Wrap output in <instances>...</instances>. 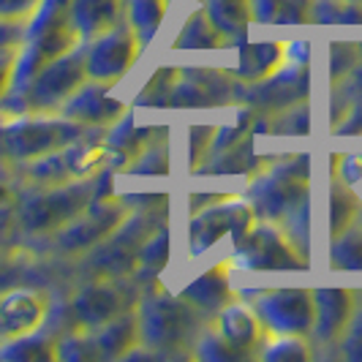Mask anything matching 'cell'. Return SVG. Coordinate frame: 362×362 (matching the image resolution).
<instances>
[{"label": "cell", "instance_id": "22", "mask_svg": "<svg viewBox=\"0 0 362 362\" xmlns=\"http://www.w3.org/2000/svg\"><path fill=\"white\" fill-rule=\"evenodd\" d=\"M332 264L341 270H362V232L354 223L335 237Z\"/></svg>", "mask_w": 362, "mask_h": 362}, {"label": "cell", "instance_id": "24", "mask_svg": "<svg viewBox=\"0 0 362 362\" xmlns=\"http://www.w3.org/2000/svg\"><path fill=\"white\" fill-rule=\"evenodd\" d=\"M262 357L264 360H308L310 346L303 341V335H275L262 351Z\"/></svg>", "mask_w": 362, "mask_h": 362}, {"label": "cell", "instance_id": "28", "mask_svg": "<svg viewBox=\"0 0 362 362\" xmlns=\"http://www.w3.org/2000/svg\"><path fill=\"white\" fill-rule=\"evenodd\" d=\"M28 19H0V52L3 49H19L25 41Z\"/></svg>", "mask_w": 362, "mask_h": 362}, {"label": "cell", "instance_id": "2", "mask_svg": "<svg viewBox=\"0 0 362 362\" xmlns=\"http://www.w3.org/2000/svg\"><path fill=\"white\" fill-rule=\"evenodd\" d=\"M136 319H139V344L166 346V349L185 344L197 327L194 308L169 294H147Z\"/></svg>", "mask_w": 362, "mask_h": 362}, {"label": "cell", "instance_id": "23", "mask_svg": "<svg viewBox=\"0 0 362 362\" xmlns=\"http://www.w3.org/2000/svg\"><path fill=\"white\" fill-rule=\"evenodd\" d=\"M221 30H218L216 25H213V19L207 17V11H199V14H194L191 22H188V28L182 30V38L177 41V47H185V49H191V47H218L221 44Z\"/></svg>", "mask_w": 362, "mask_h": 362}, {"label": "cell", "instance_id": "6", "mask_svg": "<svg viewBox=\"0 0 362 362\" xmlns=\"http://www.w3.org/2000/svg\"><path fill=\"white\" fill-rule=\"evenodd\" d=\"M254 197L256 213H264L267 218H286L300 202L308 199V158L278 166L272 175L256 182Z\"/></svg>", "mask_w": 362, "mask_h": 362}, {"label": "cell", "instance_id": "17", "mask_svg": "<svg viewBox=\"0 0 362 362\" xmlns=\"http://www.w3.org/2000/svg\"><path fill=\"white\" fill-rule=\"evenodd\" d=\"M163 11H166V0H123V17L134 28L142 47H147L156 38Z\"/></svg>", "mask_w": 362, "mask_h": 362}, {"label": "cell", "instance_id": "7", "mask_svg": "<svg viewBox=\"0 0 362 362\" xmlns=\"http://www.w3.org/2000/svg\"><path fill=\"white\" fill-rule=\"evenodd\" d=\"M237 262L248 270H300L305 267V259H300V251L291 245L286 235H281L272 226H256L240 240Z\"/></svg>", "mask_w": 362, "mask_h": 362}, {"label": "cell", "instance_id": "4", "mask_svg": "<svg viewBox=\"0 0 362 362\" xmlns=\"http://www.w3.org/2000/svg\"><path fill=\"white\" fill-rule=\"evenodd\" d=\"M142 44L134 28L123 17L104 36L88 41V79L95 82H117L136 63Z\"/></svg>", "mask_w": 362, "mask_h": 362}, {"label": "cell", "instance_id": "1", "mask_svg": "<svg viewBox=\"0 0 362 362\" xmlns=\"http://www.w3.org/2000/svg\"><path fill=\"white\" fill-rule=\"evenodd\" d=\"M88 82V41H79L74 49L49 60L44 69L33 74V79L19 93H8L0 107H14L0 115H22V112H49L63 107L74 93Z\"/></svg>", "mask_w": 362, "mask_h": 362}, {"label": "cell", "instance_id": "3", "mask_svg": "<svg viewBox=\"0 0 362 362\" xmlns=\"http://www.w3.org/2000/svg\"><path fill=\"white\" fill-rule=\"evenodd\" d=\"M254 310L272 335H310L316 305L308 289H275L256 297Z\"/></svg>", "mask_w": 362, "mask_h": 362}, {"label": "cell", "instance_id": "26", "mask_svg": "<svg viewBox=\"0 0 362 362\" xmlns=\"http://www.w3.org/2000/svg\"><path fill=\"white\" fill-rule=\"evenodd\" d=\"M166 251H169V232H166V229H158V235L156 237L150 235V240L142 245L139 259H142L145 267H150V272H158L163 264H166V259H169Z\"/></svg>", "mask_w": 362, "mask_h": 362}, {"label": "cell", "instance_id": "27", "mask_svg": "<svg viewBox=\"0 0 362 362\" xmlns=\"http://www.w3.org/2000/svg\"><path fill=\"white\" fill-rule=\"evenodd\" d=\"M197 354L204 357V360H237V357H243V351H237L232 344H226L216 329H213V332H207V335L202 338Z\"/></svg>", "mask_w": 362, "mask_h": 362}, {"label": "cell", "instance_id": "15", "mask_svg": "<svg viewBox=\"0 0 362 362\" xmlns=\"http://www.w3.org/2000/svg\"><path fill=\"white\" fill-rule=\"evenodd\" d=\"M93 344L98 351V360H115V357H126L128 349L139 344V319L136 313H120L107 325L90 329Z\"/></svg>", "mask_w": 362, "mask_h": 362}, {"label": "cell", "instance_id": "29", "mask_svg": "<svg viewBox=\"0 0 362 362\" xmlns=\"http://www.w3.org/2000/svg\"><path fill=\"white\" fill-rule=\"evenodd\" d=\"M41 0H0V19H30Z\"/></svg>", "mask_w": 362, "mask_h": 362}, {"label": "cell", "instance_id": "12", "mask_svg": "<svg viewBox=\"0 0 362 362\" xmlns=\"http://www.w3.org/2000/svg\"><path fill=\"white\" fill-rule=\"evenodd\" d=\"M44 313H47V300L38 291L17 289L0 294V341L30 332L44 322Z\"/></svg>", "mask_w": 362, "mask_h": 362}, {"label": "cell", "instance_id": "20", "mask_svg": "<svg viewBox=\"0 0 362 362\" xmlns=\"http://www.w3.org/2000/svg\"><path fill=\"white\" fill-rule=\"evenodd\" d=\"M57 349L54 341L47 338H28V335H17L8 338L0 346V360H19V362H36V360H54Z\"/></svg>", "mask_w": 362, "mask_h": 362}, {"label": "cell", "instance_id": "9", "mask_svg": "<svg viewBox=\"0 0 362 362\" xmlns=\"http://www.w3.org/2000/svg\"><path fill=\"white\" fill-rule=\"evenodd\" d=\"M313 305H316V319H313V341L316 344H332L341 341L346 327L351 322V313L357 305V291L351 289H316L313 291Z\"/></svg>", "mask_w": 362, "mask_h": 362}, {"label": "cell", "instance_id": "30", "mask_svg": "<svg viewBox=\"0 0 362 362\" xmlns=\"http://www.w3.org/2000/svg\"><path fill=\"white\" fill-rule=\"evenodd\" d=\"M19 49H3L0 52V101L6 98V93L11 90L14 82V69H17Z\"/></svg>", "mask_w": 362, "mask_h": 362}, {"label": "cell", "instance_id": "16", "mask_svg": "<svg viewBox=\"0 0 362 362\" xmlns=\"http://www.w3.org/2000/svg\"><path fill=\"white\" fill-rule=\"evenodd\" d=\"M216 332L226 344L235 346L237 351L248 354V349L259 344L262 338V322L256 310H248L245 305H226L218 316Z\"/></svg>", "mask_w": 362, "mask_h": 362}, {"label": "cell", "instance_id": "18", "mask_svg": "<svg viewBox=\"0 0 362 362\" xmlns=\"http://www.w3.org/2000/svg\"><path fill=\"white\" fill-rule=\"evenodd\" d=\"M185 300L191 305H199L202 310H218L229 303V286H226V275L223 270H210L202 278H197L188 289Z\"/></svg>", "mask_w": 362, "mask_h": 362}, {"label": "cell", "instance_id": "21", "mask_svg": "<svg viewBox=\"0 0 362 362\" xmlns=\"http://www.w3.org/2000/svg\"><path fill=\"white\" fill-rule=\"evenodd\" d=\"M357 216V199L354 194L346 188V185H332V194H329V232L332 237H338L341 232H346Z\"/></svg>", "mask_w": 362, "mask_h": 362}, {"label": "cell", "instance_id": "31", "mask_svg": "<svg viewBox=\"0 0 362 362\" xmlns=\"http://www.w3.org/2000/svg\"><path fill=\"white\" fill-rule=\"evenodd\" d=\"M281 0H251V14L259 22H278Z\"/></svg>", "mask_w": 362, "mask_h": 362}, {"label": "cell", "instance_id": "25", "mask_svg": "<svg viewBox=\"0 0 362 362\" xmlns=\"http://www.w3.org/2000/svg\"><path fill=\"white\" fill-rule=\"evenodd\" d=\"M341 344H344L346 360L362 362V297H357V305H354V313H351V322H349V327H346Z\"/></svg>", "mask_w": 362, "mask_h": 362}, {"label": "cell", "instance_id": "11", "mask_svg": "<svg viewBox=\"0 0 362 362\" xmlns=\"http://www.w3.org/2000/svg\"><path fill=\"white\" fill-rule=\"evenodd\" d=\"M71 310L76 325L82 329H95V327L112 322L115 316L126 313L128 300L123 291L109 286V284H93L74 297Z\"/></svg>", "mask_w": 362, "mask_h": 362}, {"label": "cell", "instance_id": "8", "mask_svg": "<svg viewBox=\"0 0 362 362\" xmlns=\"http://www.w3.org/2000/svg\"><path fill=\"white\" fill-rule=\"evenodd\" d=\"M251 229V210L245 204H221V207H210L191 221V251L202 254L207 251L223 232H232L237 240L248 235Z\"/></svg>", "mask_w": 362, "mask_h": 362}, {"label": "cell", "instance_id": "13", "mask_svg": "<svg viewBox=\"0 0 362 362\" xmlns=\"http://www.w3.org/2000/svg\"><path fill=\"white\" fill-rule=\"evenodd\" d=\"M123 207L120 204H90L85 210V216L79 218L74 226H69L63 235H60V248L66 251H79V248H88L95 240L107 237L112 229H117L123 223Z\"/></svg>", "mask_w": 362, "mask_h": 362}, {"label": "cell", "instance_id": "14", "mask_svg": "<svg viewBox=\"0 0 362 362\" xmlns=\"http://www.w3.org/2000/svg\"><path fill=\"white\" fill-rule=\"evenodd\" d=\"M69 19L76 36L93 41L123 19V0H71Z\"/></svg>", "mask_w": 362, "mask_h": 362}, {"label": "cell", "instance_id": "10", "mask_svg": "<svg viewBox=\"0 0 362 362\" xmlns=\"http://www.w3.org/2000/svg\"><path fill=\"white\" fill-rule=\"evenodd\" d=\"M123 112H126V107L107 95V82H95V79H88L60 107L63 117H69L74 123H82V126H109Z\"/></svg>", "mask_w": 362, "mask_h": 362}, {"label": "cell", "instance_id": "19", "mask_svg": "<svg viewBox=\"0 0 362 362\" xmlns=\"http://www.w3.org/2000/svg\"><path fill=\"white\" fill-rule=\"evenodd\" d=\"M207 17L223 36H243L251 17V0H207Z\"/></svg>", "mask_w": 362, "mask_h": 362}, {"label": "cell", "instance_id": "5", "mask_svg": "<svg viewBox=\"0 0 362 362\" xmlns=\"http://www.w3.org/2000/svg\"><path fill=\"white\" fill-rule=\"evenodd\" d=\"M95 199L93 185H66V188H54L49 194H36L19 204V226H25L28 232H41V229H54L66 221L76 218L82 210H88V202Z\"/></svg>", "mask_w": 362, "mask_h": 362}]
</instances>
